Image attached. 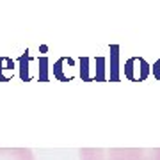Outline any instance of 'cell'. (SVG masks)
<instances>
[{"mask_svg":"<svg viewBox=\"0 0 160 160\" xmlns=\"http://www.w3.org/2000/svg\"><path fill=\"white\" fill-rule=\"evenodd\" d=\"M80 160H160V148H80Z\"/></svg>","mask_w":160,"mask_h":160,"instance_id":"obj_1","label":"cell"},{"mask_svg":"<svg viewBox=\"0 0 160 160\" xmlns=\"http://www.w3.org/2000/svg\"><path fill=\"white\" fill-rule=\"evenodd\" d=\"M151 73V66L142 57H130L125 62V77L132 82H142Z\"/></svg>","mask_w":160,"mask_h":160,"instance_id":"obj_2","label":"cell"},{"mask_svg":"<svg viewBox=\"0 0 160 160\" xmlns=\"http://www.w3.org/2000/svg\"><path fill=\"white\" fill-rule=\"evenodd\" d=\"M0 160H36L30 148H0Z\"/></svg>","mask_w":160,"mask_h":160,"instance_id":"obj_3","label":"cell"},{"mask_svg":"<svg viewBox=\"0 0 160 160\" xmlns=\"http://www.w3.org/2000/svg\"><path fill=\"white\" fill-rule=\"evenodd\" d=\"M119 45H110V68H109V80L119 82L121 68H119Z\"/></svg>","mask_w":160,"mask_h":160,"instance_id":"obj_4","label":"cell"},{"mask_svg":"<svg viewBox=\"0 0 160 160\" xmlns=\"http://www.w3.org/2000/svg\"><path fill=\"white\" fill-rule=\"evenodd\" d=\"M96 62V73L92 75V80L96 82H105L107 80V75H105V64H107V59L105 57H96L94 59Z\"/></svg>","mask_w":160,"mask_h":160,"instance_id":"obj_5","label":"cell"},{"mask_svg":"<svg viewBox=\"0 0 160 160\" xmlns=\"http://www.w3.org/2000/svg\"><path fill=\"white\" fill-rule=\"evenodd\" d=\"M89 61H91V59L89 57H80V66H82V68H80V77H82V80H84V82H89Z\"/></svg>","mask_w":160,"mask_h":160,"instance_id":"obj_6","label":"cell"}]
</instances>
